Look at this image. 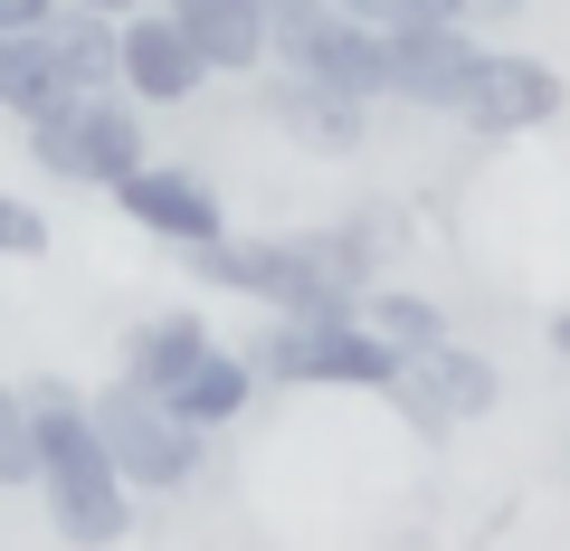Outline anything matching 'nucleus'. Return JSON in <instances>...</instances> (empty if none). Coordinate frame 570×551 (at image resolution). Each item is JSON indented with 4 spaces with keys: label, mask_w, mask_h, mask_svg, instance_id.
Listing matches in <instances>:
<instances>
[{
    "label": "nucleus",
    "mask_w": 570,
    "mask_h": 551,
    "mask_svg": "<svg viewBox=\"0 0 570 551\" xmlns=\"http://www.w3.org/2000/svg\"><path fill=\"white\" fill-rule=\"evenodd\" d=\"M29 429H39V494H48V523L67 532L77 551H105L134 532V485L115 475V456H105L96 419H86V400L67 381H29Z\"/></svg>",
    "instance_id": "obj_1"
},
{
    "label": "nucleus",
    "mask_w": 570,
    "mask_h": 551,
    "mask_svg": "<svg viewBox=\"0 0 570 551\" xmlns=\"http://www.w3.org/2000/svg\"><path fill=\"white\" fill-rule=\"evenodd\" d=\"M200 286H228V295H257L276 314H362L371 276L324 238H209V247H181Z\"/></svg>",
    "instance_id": "obj_2"
},
{
    "label": "nucleus",
    "mask_w": 570,
    "mask_h": 551,
    "mask_svg": "<svg viewBox=\"0 0 570 551\" xmlns=\"http://www.w3.org/2000/svg\"><path fill=\"white\" fill-rule=\"evenodd\" d=\"M266 67H295V77H324L343 96H390L381 67V29L352 20L343 0H266Z\"/></svg>",
    "instance_id": "obj_3"
},
{
    "label": "nucleus",
    "mask_w": 570,
    "mask_h": 551,
    "mask_svg": "<svg viewBox=\"0 0 570 551\" xmlns=\"http://www.w3.org/2000/svg\"><path fill=\"white\" fill-rule=\"evenodd\" d=\"M29 152H39V171L86 181V190H115L124 171L153 163L134 96H67V105H48V115H29Z\"/></svg>",
    "instance_id": "obj_4"
},
{
    "label": "nucleus",
    "mask_w": 570,
    "mask_h": 551,
    "mask_svg": "<svg viewBox=\"0 0 570 551\" xmlns=\"http://www.w3.org/2000/svg\"><path fill=\"white\" fill-rule=\"evenodd\" d=\"M86 419H96L105 456H115V475H124L134 494H171V485L200 475V429H190L171 400H153V390L105 381L96 400H86Z\"/></svg>",
    "instance_id": "obj_5"
},
{
    "label": "nucleus",
    "mask_w": 570,
    "mask_h": 551,
    "mask_svg": "<svg viewBox=\"0 0 570 551\" xmlns=\"http://www.w3.org/2000/svg\"><path fill=\"white\" fill-rule=\"evenodd\" d=\"M257 381H324V390H390L400 352L362 324V314H276L257 343Z\"/></svg>",
    "instance_id": "obj_6"
},
{
    "label": "nucleus",
    "mask_w": 570,
    "mask_h": 551,
    "mask_svg": "<svg viewBox=\"0 0 570 551\" xmlns=\"http://www.w3.org/2000/svg\"><path fill=\"white\" fill-rule=\"evenodd\" d=\"M561 67L551 58H532V48H485V58H475V77H466V96H456V124H466V134H494V144H504V134H542L551 115H561Z\"/></svg>",
    "instance_id": "obj_7"
},
{
    "label": "nucleus",
    "mask_w": 570,
    "mask_h": 551,
    "mask_svg": "<svg viewBox=\"0 0 570 551\" xmlns=\"http://www.w3.org/2000/svg\"><path fill=\"white\" fill-rule=\"evenodd\" d=\"M475 58H485V39H475L466 20H419V29H381V67H390V96H400V105H428V115H456V96H466Z\"/></svg>",
    "instance_id": "obj_8"
},
{
    "label": "nucleus",
    "mask_w": 570,
    "mask_h": 551,
    "mask_svg": "<svg viewBox=\"0 0 570 551\" xmlns=\"http://www.w3.org/2000/svg\"><path fill=\"white\" fill-rule=\"evenodd\" d=\"M115 209L142 228V238H171V247H209V238H228V200L200 181V171H181V163H142V171H124V181H115Z\"/></svg>",
    "instance_id": "obj_9"
},
{
    "label": "nucleus",
    "mask_w": 570,
    "mask_h": 551,
    "mask_svg": "<svg viewBox=\"0 0 570 551\" xmlns=\"http://www.w3.org/2000/svg\"><path fill=\"white\" fill-rule=\"evenodd\" d=\"M209 86V58L190 48V29L171 20L163 0H142L124 20V96L134 105H190Z\"/></svg>",
    "instance_id": "obj_10"
},
{
    "label": "nucleus",
    "mask_w": 570,
    "mask_h": 551,
    "mask_svg": "<svg viewBox=\"0 0 570 551\" xmlns=\"http://www.w3.org/2000/svg\"><path fill=\"white\" fill-rule=\"evenodd\" d=\"M266 115H276V134H285L295 152H324V163H343V152L371 144V105L343 96V86H324V77H295V67H276Z\"/></svg>",
    "instance_id": "obj_11"
},
{
    "label": "nucleus",
    "mask_w": 570,
    "mask_h": 551,
    "mask_svg": "<svg viewBox=\"0 0 570 551\" xmlns=\"http://www.w3.org/2000/svg\"><path fill=\"white\" fill-rule=\"evenodd\" d=\"M200 352H219V333H209L190 305L142 314V324L124 333V381H134V390H153V400H171V390H181L190 371H200Z\"/></svg>",
    "instance_id": "obj_12"
},
{
    "label": "nucleus",
    "mask_w": 570,
    "mask_h": 551,
    "mask_svg": "<svg viewBox=\"0 0 570 551\" xmlns=\"http://www.w3.org/2000/svg\"><path fill=\"white\" fill-rule=\"evenodd\" d=\"M209 58V77H257L266 67V0H163Z\"/></svg>",
    "instance_id": "obj_13"
},
{
    "label": "nucleus",
    "mask_w": 570,
    "mask_h": 551,
    "mask_svg": "<svg viewBox=\"0 0 570 551\" xmlns=\"http://www.w3.org/2000/svg\"><path fill=\"white\" fill-rule=\"evenodd\" d=\"M48 48H58L67 96H124V20H105V10H77V0H67L58 20H48Z\"/></svg>",
    "instance_id": "obj_14"
},
{
    "label": "nucleus",
    "mask_w": 570,
    "mask_h": 551,
    "mask_svg": "<svg viewBox=\"0 0 570 551\" xmlns=\"http://www.w3.org/2000/svg\"><path fill=\"white\" fill-rule=\"evenodd\" d=\"M400 371H409V381H419V390H428L438 409H448V429H456V419H485V409L504 400V381H494V362H485V352H466L456 333H438L428 352H409Z\"/></svg>",
    "instance_id": "obj_15"
},
{
    "label": "nucleus",
    "mask_w": 570,
    "mask_h": 551,
    "mask_svg": "<svg viewBox=\"0 0 570 551\" xmlns=\"http://www.w3.org/2000/svg\"><path fill=\"white\" fill-rule=\"evenodd\" d=\"M247 400H257V362H247V352H200V371L171 390V409H181L200 437H209V429H228Z\"/></svg>",
    "instance_id": "obj_16"
},
{
    "label": "nucleus",
    "mask_w": 570,
    "mask_h": 551,
    "mask_svg": "<svg viewBox=\"0 0 570 551\" xmlns=\"http://www.w3.org/2000/svg\"><path fill=\"white\" fill-rule=\"evenodd\" d=\"M48 105H67V77H58V48H48V29H20V39H0V115H48Z\"/></svg>",
    "instance_id": "obj_17"
},
{
    "label": "nucleus",
    "mask_w": 570,
    "mask_h": 551,
    "mask_svg": "<svg viewBox=\"0 0 570 551\" xmlns=\"http://www.w3.org/2000/svg\"><path fill=\"white\" fill-rule=\"evenodd\" d=\"M362 324H371V333H381V343L409 362V352H428L438 333H448V314L428 305V295H409V286H371V295H362Z\"/></svg>",
    "instance_id": "obj_18"
},
{
    "label": "nucleus",
    "mask_w": 570,
    "mask_h": 551,
    "mask_svg": "<svg viewBox=\"0 0 570 551\" xmlns=\"http://www.w3.org/2000/svg\"><path fill=\"white\" fill-rule=\"evenodd\" d=\"M0 485H39V429L10 381H0Z\"/></svg>",
    "instance_id": "obj_19"
},
{
    "label": "nucleus",
    "mask_w": 570,
    "mask_h": 551,
    "mask_svg": "<svg viewBox=\"0 0 570 551\" xmlns=\"http://www.w3.org/2000/svg\"><path fill=\"white\" fill-rule=\"evenodd\" d=\"M352 20L371 29H419V20H456V0H343Z\"/></svg>",
    "instance_id": "obj_20"
},
{
    "label": "nucleus",
    "mask_w": 570,
    "mask_h": 551,
    "mask_svg": "<svg viewBox=\"0 0 570 551\" xmlns=\"http://www.w3.org/2000/svg\"><path fill=\"white\" fill-rule=\"evenodd\" d=\"M48 247V219L29 200H10V190H0V257H39Z\"/></svg>",
    "instance_id": "obj_21"
},
{
    "label": "nucleus",
    "mask_w": 570,
    "mask_h": 551,
    "mask_svg": "<svg viewBox=\"0 0 570 551\" xmlns=\"http://www.w3.org/2000/svg\"><path fill=\"white\" fill-rule=\"evenodd\" d=\"M67 0H0V39H20V29H48Z\"/></svg>",
    "instance_id": "obj_22"
},
{
    "label": "nucleus",
    "mask_w": 570,
    "mask_h": 551,
    "mask_svg": "<svg viewBox=\"0 0 570 551\" xmlns=\"http://www.w3.org/2000/svg\"><path fill=\"white\" fill-rule=\"evenodd\" d=\"M456 20L466 29H504V20H523V0H456Z\"/></svg>",
    "instance_id": "obj_23"
},
{
    "label": "nucleus",
    "mask_w": 570,
    "mask_h": 551,
    "mask_svg": "<svg viewBox=\"0 0 570 551\" xmlns=\"http://www.w3.org/2000/svg\"><path fill=\"white\" fill-rule=\"evenodd\" d=\"M77 10H105V20H134L142 0H77Z\"/></svg>",
    "instance_id": "obj_24"
},
{
    "label": "nucleus",
    "mask_w": 570,
    "mask_h": 551,
    "mask_svg": "<svg viewBox=\"0 0 570 551\" xmlns=\"http://www.w3.org/2000/svg\"><path fill=\"white\" fill-rule=\"evenodd\" d=\"M551 352H561V362H570V305L551 314Z\"/></svg>",
    "instance_id": "obj_25"
}]
</instances>
